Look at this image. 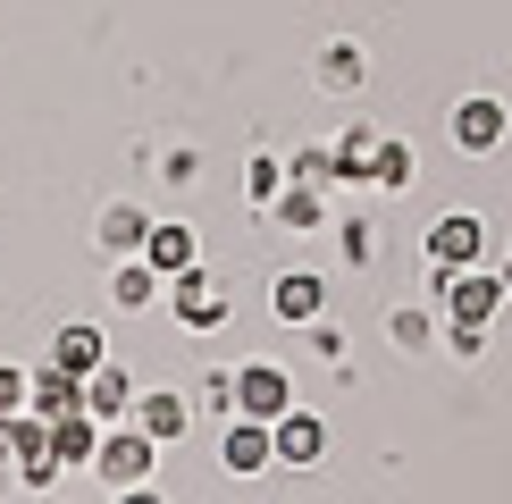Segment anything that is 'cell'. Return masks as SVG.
Listing matches in <instances>:
<instances>
[{
  "mask_svg": "<svg viewBox=\"0 0 512 504\" xmlns=\"http://www.w3.org/2000/svg\"><path fill=\"white\" fill-rule=\"evenodd\" d=\"M0 437H9V454H17L26 496L59 488V454H51V420H42V412H9V420H0Z\"/></svg>",
  "mask_w": 512,
  "mask_h": 504,
  "instance_id": "obj_3",
  "label": "cell"
},
{
  "mask_svg": "<svg viewBox=\"0 0 512 504\" xmlns=\"http://www.w3.org/2000/svg\"><path fill=\"white\" fill-rule=\"evenodd\" d=\"M429 294H437L445 320L487 328V320H496V303H504V278H496V269H429Z\"/></svg>",
  "mask_w": 512,
  "mask_h": 504,
  "instance_id": "obj_2",
  "label": "cell"
},
{
  "mask_svg": "<svg viewBox=\"0 0 512 504\" xmlns=\"http://www.w3.org/2000/svg\"><path fill=\"white\" fill-rule=\"evenodd\" d=\"M160 471V437L135 429V420H101V446H93V479L101 488H143V479Z\"/></svg>",
  "mask_w": 512,
  "mask_h": 504,
  "instance_id": "obj_1",
  "label": "cell"
},
{
  "mask_svg": "<svg viewBox=\"0 0 512 504\" xmlns=\"http://www.w3.org/2000/svg\"><path fill=\"white\" fill-rule=\"evenodd\" d=\"M42 362H59V370H76V378H84V370L110 362V336H101L93 320H68V328L51 336V353H42Z\"/></svg>",
  "mask_w": 512,
  "mask_h": 504,
  "instance_id": "obj_15",
  "label": "cell"
},
{
  "mask_svg": "<svg viewBox=\"0 0 512 504\" xmlns=\"http://www.w3.org/2000/svg\"><path fill=\"white\" fill-rule=\"evenodd\" d=\"M110 504H168V496H160V488H152V479H143V488H118V496H110Z\"/></svg>",
  "mask_w": 512,
  "mask_h": 504,
  "instance_id": "obj_30",
  "label": "cell"
},
{
  "mask_svg": "<svg viewBox=\"0 0 512 504\" xmlns=\"http://www.w3.org/2000/svg\"><path fill=\"white\" fill-rule=\"evenodd\" d=\"M9 488H26V479H17V454H9V437H0V496Z\"/></svg>",
  "mask_w": 512,
  "mask_h": 504,
  "instance_id": "obj_29",
  "label": "cell"
},
{
  "mask_svg": "<svg viewBox=\"0 0 512 504\" xmlns=\"http://www.w3.org/2000/svg\"><path fill=\"white\" fill-rule=\"evenodd\" d=\"M496 278H504V294H512V252H504V269H496Z\"/></svg>",
  "mask_w": 512,
  "mask_h": 504,
  "instance_id": "obj_31",
  "label": "cell"
},
{
  "mask_svg": "<svg viewBox=\"0 0 512 504\" xmlns=\"http://www.w3.org/2000/svg\"><path fill=\"white\" fill-rule=\"evenodd\" d=\"M269 437H277V462H294V471H311V462L328 454V420L303 412V404H294L286 420H269Z\"/></svg>",
  "mask_w": 512,
  "mask_h": 504,
  "instance_id": "obj_11",
  "label": "cell"
},
{
  "mask_svg": "<svg viewBox=\"0 0 512 504\" xmlns=\"http://www.w3.org/2000/svg\"><path fill=\"white\" fill-rule=\"evenodd\" d=\"M135 378H126L118 362H101V370H84V412H93V420H126V412H135Z\"/></svg>",
  "mask_w": 512,
  "mask_h": 504,
  "instance_id": "obj_17",
  "label": "cell"
},
{
  "mask_svg": "<svg viewBox=\"0 0 512 504\" xmlns=\"http://www.w3.org/2000/svg\"><path fill=\"white\" fill-rule=\"evenodd\" d=\"M110 303H118V311H152V303H168V278H160L152 261H143V252H135V261H118Z\"/></svg>",
  "mask_w": 512,
  "mask_h": 504,
  "instance_id": "obj_18",
  "label": "cell"
},
{
  "mask_svg": "<svg viewBox=\"0 0 512 504\" xmlns=\"http://www.w3.org/2000/svg\"><path fill=\"white\" fill-rule=\"evenodd\" d=\"M143 261L160 269V278H177V269H194L202 261V236L185 219H152V236H143Z\"/></svg>",
  "mask_w": 512,
  "mask_h": 504,
  "instance_id": "obj_12",
  "label": "cell"
},
{
  "mask_svg": "<svg viewBox=\"0 0 512 504\" xmlns=\"http://www.w3.org/2000/svg\"><path fill=\"white\" fill-rule=\"evenodd\" d=\"M126 420H135V429H152L160 446H177V437L194 429V395H185V387H143Z\"/></svg>",
  "mask_w": 512,
  "mask_h": 504,
  "instance_id": "obj_8",
  "label": "cell"
},
{
  "mask_svg": "<svg viewBox=\"0 0 512 504\" xmlns=\"http://www.w3.org/2000/svg\"><path fill=\"white\" fill-rule=\"evenodd\" d=\"M93 446H101V420H93V412L51 420V454H59V471H93Z\"/></svg>",
  "mask_w": 512,
  "mask_h": 504,
  "instance_id": "obj_19",
  "label": "cell"
},
{
  "mask_svg": "<svg viewBox=\"0 0 512 504\" xmlns=\"http://www.w3.org/2000/svg\"><path fill=\"white\" fill-rule=\"evenodd\" d=\"M370 160H378V135H370V126H353V135L336 143V177H345V185H370Z\"/></svg>",
  "mask_w": 512,
  "mask_h": 504,
  "instance_id": "obj_22",
  "label": "cell"
},
{
  "mask_svg": "<svg viewBox=\"0 0 512 504\" xmlns=\"http://www.w3.org/2000/svg\"><path fill=\"white\" fill-rule=\"evenodd\" d=\"M269 462H277L269 420H227V437H219V471H227V479H261Z\"/></svg>",
  "mask_w": 512,
  "mask_h": 504,
  "instance_id": "obj_7",
  "label": "cell"
},
{
  "mask_svg": "<svg viewBox=\"0 0 512 504\" xmlns=\"http://www.w3.org/2000/svg\"><path fill=\"white\" fill-rule=\"evenodd\" d=\"M378 236H370V219H345V261H370Z\"/></svg>",
  "mask_w": 512,
  "mask_h": 504,
  "instance_id": "obj_28",
  "label": "cell"
},
{
  "mask_svg": "<svg viewBox=\"0 0 512 504\" xmlns=\"http://www.w3.org/2000/svg\"><path fill=\"white\" fill-rule=\"evenodd\" d=\"M361 84V51L353 42H328V51H319V93H353Z\"/></svg>",
  "mask_w": 512,
  "mask_h": 504,
  "instance_id": "obj_21",
  "label": "cell"
},
{
  "mask_svg": "<svg viewBox=\"0 0 512 504\" xmlns=\"http://www.w3.org/2000/svg\"><path fill=\"white\" fill-rule=\"evenodd\" d=\"M26 412H42V420L84 412V378H76V370H59V362H34V395H26Z\"/></svg>",
  "mask_w": 512,
  "mask_h": 504,
  "instance_id": "obj_13",
  "label": "cell"
},
{
  "mask_svg": "<svg viewBox=\"0 0 512 504\" xmlns=\"http://www.w3.org/2000/svg\"><path fill=\"white\" fill-rule=\"evenodd\" d=\"M445 345H454V362H479L487 328H471V320H445Z\"/></svg>",
  "mask_w": 512,
  "mask_h": 504,
  "instance_id": "obj_27",
  "label": "cell"
},
{
  "mask_svg": "<svg viewBox=\"0 0 512 504\" xmlns=\"http://www.w3.org/2000/svg\"><path fill=\"white\" fill-rule=\"evenodd\" d=\"M286 177H294V185H328V177H336V143H303V152L286 160Z\"/></svg>",
  "mask_w": 512,
  "mask_h": 504,
  "instance_id": "obj_24",
  "label": "cell"
},
{
  "mask_svg": "<svg viewBox=\"0 0 512 504\" xmlns=\"http://www.w3.org/2000/svg\"><path fill=\"white\" fill-rule=\"evenodd\" d=\"M202 404L219 412V420H236V370H210L202 378Z\"/></svg>",
  "mask_w": 512,
  "mask_h": 504,
  "instance_id": "obj_26",
  "label": "cell"
},
{
  "mask_svg": "<svg viewBox=\"0 0 512 504\" xmlns=\"http://www.w3.org/2000/svg\"><path fill=\"white\" fill-rule=\"evenodd\" d=\"M26 395H34V370L0 362V420H9V412H26Z\"/></svg>",
  "mask_w": 512,
  "mask_h": 504,
  "instance_id": "obj_25",
  "label": "cell"
},
{
  "mask_svg": "<svg viewBox=\"0 0 512 504\" xmlns=\"http://www.w3.org/2000/svg\"><path fill=\"white\" fill-rule=\"evenodd\" d=\"M168 311H177V328L210 336V328H227V286L194 261V269H177V278H168Z\"/></svg>",
  "mask_w": 512,
  "mask_h": 504,
  "instance_id": "obj_4",
  "label": "cell"
},
{
  "mask_svg": "<svg viewBox=\"0 0 512 504\" xmlns=\"http://www.w3.org/2000/svg\"><path fill=\"white\" fill-rule=\"evenodd\" d=\"M261 219H269V227H286V236H311V227H328V194H319V185H294V177H286V194H277Z\"/></svg>",
  "mask_w": 512,
  "mask_h": 504,
  "instance_id": "obj_16",
  "label": "cell"
},
{
  "mask_svg": "<svg viewBox=\"0 0 512 504\" xmlns=\"http://www.w3.org/2000/svg\"><path fill=\"white\" fill-rule=\"evenodd\" d=\"M370 185H378V194H403V185H412V152H403V143H387V135H378V160H370Z\"/></svg>",
  "mask_w": 512,
  "mask_h": 504,
  "instance_id": "obj_23",
  "label": "cell"
},
{
  "mask_svg": "<svg viewBox=\"0 0 512 504\" xmlns=\"http://www.w3.org/2000/svg\"><path fill=\"white\" fill-rule=\"evenodd\" d=\"M244 194H252V210H269L277 194H286V160H277V152H252V160H244Z\"/></svg>",
  "mask_w": 512,
  "mask_h": 504,
  "instance_id": "obj_20",
  "label": "cell"
},
{
  "mask_svg": "<svg viewBox=\"0 0 512 504\" xmlns=\"http://www.w3.org/2000/svg\"><path fill=\"white\" fill-rule=\"evenodd\" d=\"M269 311H277L286 328H311L319 311H328V278H319V269H286V278L269 286Z\"/></svg>",
  "mask_w": 512,
  "mask_h": 504,
  "instance_id": "obj_10",
  "label": "cell"
},
{
  "mask_svg": "<svg viewBox=\"0 0 512 504\" xmlns=\"http://www.w3.org/2000/svg\"><path fill=\"white\" fill-rule=\"evenodd\" d=\"M445 126H454V143H462V152H496V143H504V101L496 93H462L454 101V118H445Z\"/></svg>",
  "mask_w": 512,
  "mask_h": 504,
  "instance_id": "obj_9",
  "label": "cell"
},
{
  "mask_svg": "<svg viewBox=\"0 0 512 504\" xmlns=\"http://www.w3.org/2000/svg\"><path fill=\"white\" fill-rule=\"evenodd\" d=\"M143 236H152V210H143V202H110V210H101V227H93V244L118 252V261H135Z\"/></svg>",
  "mask_w": 512,
  "mask_h": 504,
  "instance_id": "obj_14",
  "label": "cell"
},
{
  "mask_svg": "<svg viewBox=\"0 0 512 504\" xmlns=\"http://www.w3.org/2000/svg\"><path fill=\"white\" fill-rule=\"evenodd\" d=\"M487 261V219L479 210H445L429 227V269H479Z\"/></svg>",
  "mask_w": 512,
  "mask_h": 504,
  "instance_id": "obj_6",
  "label": "cell"
},
{
  "mask_svg": "<svg viewBox=\"0 0 512 504\" xmlns=\"http://www.w3.org/2000/svg\"><path fill=\"white\" fill-rule=\"evenodd\" d=\"M286 412H294L286 362H236V420H286Z\"/></svg>",
  "mask_w": 512,
  "mask_h": 504,
  "instance_id": "obj_5",
  "label": "cell"
}]
</instances>
